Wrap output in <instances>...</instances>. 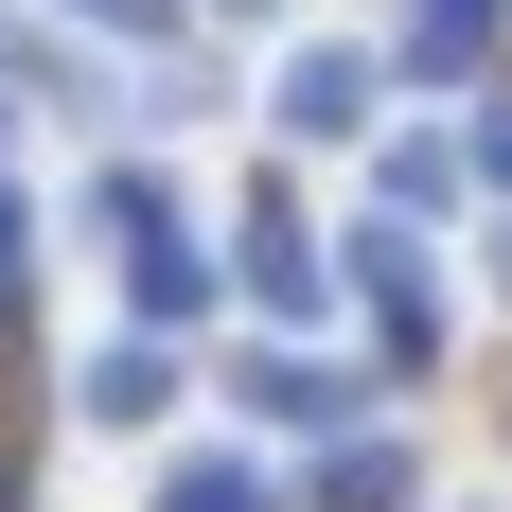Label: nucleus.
Segmentation results:
<instances>
[{
    "label": "nucleus",
    "instance_id": "f257e3e1",
    "mask_svg": "<svg viewBox=\"0 0 512 512\" xmlns=\"http://www.w3.org/2000/svg\"><path fill=\"white\" fill-rule=\"evenodd\" d=\"M265 124H283V142H371V124H389V53H354V36H283Z\"/></svg>",
    "mask_w": 512,
    "mask_h": 512
},
{
    "label": "nucleus",
    "instance_id": "20e7f679",
    "mask_svg": "<svg viewBox=\"0 0 512 512\" xmlns=\"http://www.w3.org/2000/svg\"><path fill=\"white\" fill-rule=\"evenodd\" d=\"M159 389H177V371H159L142 336H106V354H89V424H159Z\"/></svg>",
    "mask_w": 512,
    "mask_h": 512
},
{
    "label": "nucleus",
    "instance_id": "1a4fd4ad",
    "mask_svg": "<svg viewBox=\"0 0 512 512\" xmlns=\"http://www.w3.org/2000/svg\"><path fill=\"white\" fill-rule=\"evenodd\" d=\"M460 159H477V177H495V195H512V124H477V142H460Z\"/></svg>",
    "mask_w": 512,
    "mask_h": 512
},
{
    "label": "nucleus",
    "instance_id": "423d86ee",
    "mask_svg": "<svg viewBox=\"0 0 512 512\" xmlns=\"http://www.w3.org/2000/svg\"><path fill=\"white\" fill-rule=\"evenodd\" d=\"M495 18H512V0H424V18H407V53H477Z\"/></svg>",
    "mask_w": 512,
    "mask_h": 512
},
{
    "label": "nucleus",
    "instance_id": "7ed1b4c3",
    "mask_svg": "<svg viewBox=\"0 0 512 512\" xmlns=\"http://www.w3.org/2000/svg\"><path fill=\"white\" fill-rule=\"evenodd\" d=\"M248 301L283 318V336H318V318H336V265H318L301 230H248Z\"/></svg>",
    "mask_w": 512,
    "mask_h": 512
},
{
    "label": "nucleus",
    "instance_id": "6e6552de",
    "mask_svg": "<svg viewBox=\"0 0 512 512\" xmlns=\"http://www.w3.org/2000/svg\"><path fill=\"white\" fill-rule=\"evenodd\" d=\"M477 283H495V301H512V212H495V230H477Z\"/></svg>",
    "mask_w": 512,
    "mask_h": 512
},
{
    "label": "nucleus",
    "instance_id": "0eeeda50",
    "mask_svg": "<svg viewBox=\"0 0 512 512\" xmlns=\"http://www.w3.org/2000/svg\"><path fill=\"white\" fill-rule=\"evenodd\" d=\"M71 18H89V36H159L177 0H71Z\"/></svg>",
    "mask_w": 512,
    "mask_h": 512
},
{
    "label": "nucleus",
    "instance_id": "f03ea898",
    "mask_svg": "<svg viewBox=\"0 0 512 512\" xmlns=\"http://www.w3.org/2000/svg\"><path fill=\"white\" fill-rule=\"evenodd\" d=\"M248 407L265 424H354L371 389H354V354H248Z\"/></svg>",
    "mask_w": 512,
    "mask_h": 512
},
{
    "label": "nucleus",
    "instance_id": "39448f33",
    "mask_svg": "<svg viewBox=\"0 0 512 512\" xmlns=\"http://www.w3.org/2000/svg\"><path fill=\"white\" fill-rule=\"evenodd\" d=\"M159 512H265V460H177V477H159Z\"/></svg>",
    "mask_w": 512,
    "mask_h": 512
}]
</instances>
